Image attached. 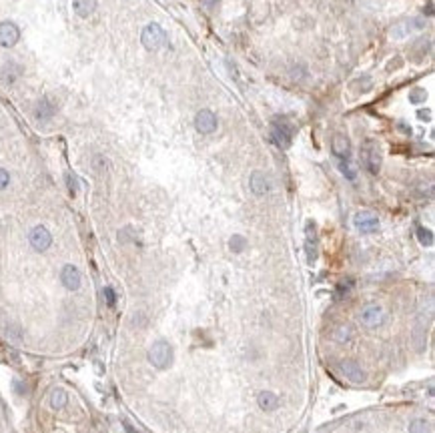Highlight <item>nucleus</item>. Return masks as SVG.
<instances>
[{
    "mask_svg": "<svg viewBox=\"0 0 435 433\" xmlns=\"http://www.w3.org/2000/svg\"><path fill=\"white\" fill-rule=\"evenodd\" d=\"M149 361H151V365L155 369H161V371L168 369L173 365V347H171V343L164 341V339L155 341L151 345V349H149Z\"/></svg>",
    "mask_w": 435,
    "mask_h": 433,
    "instance_id": "1",
    "label": "nucleus"
},
{
    "mask_svg": "<svg viewBox=\"0 0 435 433\" xmlns=\"http://www.w3.org/2000/svg\"><path fill=\"white\" fill-rule=\"evenodd\" d=\"M361 162L363 166L371 173V175H377L381 169V155H379V149L375 145V140L367 138L363 145H361Z\"/></svg>",
    "mask_w": 435,
    "mask_h": 433,
    "instance_id": "2",
    "label": "nucleus"
},
{
    "mask_svg": "<svg viewBox=\"0 0 435 433\" xmlns=\"http://www.w3.org/2000/svg\"><path fill=\"white\" fill-rule=\"evenodd\" d=\"M140 40H142V44H144V49L147 51H157V49H161L164 44V40H166V34H164V30L159 25H147L144 30H142V34H140Z\"/></svg>",
    "mask_w": 435,
    "mask_h": 433,
    "instance_id": "3",
    "label": "nucleus"
},
{
    "mask_svg": "<svg viewBox=\"0 0 435 433\" xmlns=\"http://www.w3.org/2000/svg\"><path fill=\"white\" fill-rule=\"evenodd\" d=\"M273 140L281 149H289L291 147L293 131H291V125L285 118H275L273 121Z\"/></svg>",
    "mask_w": 435,
    "mask_h": 433,
    "instance_id": "4",
    "label": "nucleus"
},
{
    "mask_svg": "<svg viewBox=\"0 0 435 433\" xmlns=\"http://www.w3.org/2000/svg\"><path fill=\"white\" fill-rule=\"evenodd\" d=\"M353 225L357 227V231L369 235V233H375L379 229V219L371 211H361V213H357L353 216Z\"/></svg>",
    "mask_w": 435,
    "mask_h": 433,
    "instance_id": "5",
    "label": "nucleus"
},
{
    "mask_svg": "<svg viewBox=\"0 0 435 433\" xmlns=\"http://www.w3.org/2000/svg\"><path fill=\"white\" fill-rule=\"evenodd\" d=\"M195 127H197V131H199V133H203V135H211V133H215V131H217V116H215L211 110L203 108V110H199V112H197V116H195Z\"/></svg>",
    "mask_w": 435,
    "mask_h": 433,
    "instance_id": "6",
    "label": "nucleus"
},
{
    "mask_svg": "<svg viewBox=\"0 0 435 433\" xmlns=\"http://www.w3.org/2000/svg\"><path fill=\"white\" fill-rule=\"evenodd\" d=\"M305 253H307V263L313 265L317 261V229L313 221L305 225Z\"/></svg>",
    "mask_w": 435,
    "mask_h": 433,
    "instance_id": "7",
    "label": "nucleus"
},
{
    "mask_svg": "<svg viewBox=\"0 0 435 433\" xmlns=\"http://www.w3.org/2000/svg\"><path fill=\"white\" fill-rule=\"evenodd\" d=\"M383 321H385V311H383L381 305L371 303V305H367L361 311V323L365 325V327H369V329L371 327H379Z\"/></svg>",
    "mask_w": 435,
    "mask_h": 433,
    "instance_id": "8",
    "label": "nucleus"
},
{
    "mask_svg": "<svg viewBox=\"0 0 435 433\" xmlns=\"http://www.w3.org/2000/svg\"><path fill=\"white\" fill-rule=\"evenodd\" d=\"M28 241L30 245L36 249V251H46L51 243H53V237H51V233H49V229L46 227H42V225H38V227H34L32 231H30V235H28Z\"/></svg>",
    "mask_w": 435,
    "mask_h": 433,
    "instance_id": "9",
    "label": "nucleus"
},
{
    "mask_svg": "<svg viewBox=\"0 0 435 433\" xmlns=\"http://www.w3.org/2000/svg\"><path fill=\"white\" fill-rule=\"evenodd\" d=\"M20 38V30L14 22H0V46L10 49L18 42Z\"/></svg>",
    "mask_w": 435,
    "mask_h": 433,
    "instance_id": "10",
    "label": "nucleus"
},
{
    "mask_svg": "<svg viewBox=\"0 0 435 433\" xmlns=\"http://www.w3.org/2000/svg\"><path fill=\"white\" fill-rule=\"evenodd\" d=\"M249 187L253 190V195L263 197V195H267V193L271 190V181H269V177H267L265 173L253 171V173H251V179H249Z\"/></svg>",
    "mask_w": 435,
    "mask_h": 433,
    "instance_id": "11",
    "label": "nucleus"
},
{
    "mask_svg": "<svg viewBox=\"0 0 435 433\" xmlns=\"http://www.w3.org/2000/svg\"><path fill=\"white\" fill-rule=\"evenodd\" d=\"M60 281L68 291H77L81 287V271L75 265H64L60 271Z\"/></svg>",
    "mask_w": 435,
    "mask_h": 433,
    "instance_id": "12",
    "label": "nucleus"
},
{
    "mask_svg": "<svg viewBox=\"0 0 435 433\" xmlns=\"http://www.w3.org/2000/svg\"><path fill=\"white\" fill-rule=\"evenodd\" d=\"M341 371L343 375L349 379L351 383H363L365 381V371L361 369V365L357 361H351V359H345L341 363Z\"/></svg>",
    "mask_w": 435,
    "mask_h": 433,
    "instance_id": "13",
    "label": "nucleus"
},
{
    "mask_svg": "<svg viewBox=\"0 0 435 433\" xmlns=\"http://www.w3.org/2000/svg\"><path fill=\"white\" fill-rule=\"evenodd\" d=\"M331 149H333V155H335L337 159H341V161H345V159L349 157V151H351L347 136H343V135H335V136H333Z\"/></svg>",
    "mask_w": 435,
    "mask_h": 433,
    "instance_id": "14",
    "label": "nucleus"
},
{
    "mask_svg": "<svg viewBox=\"0 0 435 433\" xmlns=\"http://www.w3.org/2000/svg\"><path fill=\"white\" fill-rule=\"evenodd\" d=\"M257 403L263 411H275L279 407V397L273 391H261L257 395Z\"/></svg>",
    "mask_w": 435,
    "mask_h": 433,
    "instance_id": "15",
    "label": "nucleus"
},
{
    "mask_svg": "<svg viewBox=\"0 0 435 433\" xmlns=\"http://www.w3.org/2000/svg\"><path fill=\"white\" fill-rule=\"evenodd\" d=\"M413 28H421V20H405V22H399L391 28V38H403L407 36Z\"/></svg>",
    "mask_w": 435,
    "mask_h": 433,
    "instance_id": "16",
    "label": "nucleus"
},
{
    "mask_svg": "<svg viewBox=\"0 0 435 433\" xmlns=\"http://www.w3.org/2000/svg\"><path fill=\"white\" fill-rule=\"evenodd\" d=\"M96 8V0H72V10L81 16V18H86L94 12Z\"/></svg>",
    "mask_w": 435,
    "mask_h": 433,
    "instance_id": "17",
    "label": "nucleus"
},
{
    "mask_svg": "<svg viewBox=\"0 0 435 433\" xmlns=\"http://www.w3.org/2000/svg\"><path fill=\"white\" fill-rule=\"evenodd\" d=\"M34 114H36L38 121H49L55 114V107H53V103L49 99H40V103L36 105V112Z\"/></svg>",
    "mask_w": 435,
    "mask_h": 433,
    "instance_id": "18",
    "label": "nucleus"
},
{
    "mask_svg": "<svg viewBox=\"0 0 435 433\" xmlns=\"http://www.w3.org/2000/svg\"><path fill=\"white\" fill-rule=\"evenodd\" d=\"M49 401H51V407H53V409H62V407L66 405V401H68V395H66V391H62V389H53Z\"/></svg>",
    "mask_w": 435,
    "mask_h": 433,
    "instance_id": "19",
    "label": "nucleus"
},
{
    "mask_svg": "<svg viewBox=\"0 0 435 433\" xmlns=\"http://www.w3.org/2000/svg\"><path fill=\"white\" fill-rule=\"evenodd\" d=\"M413 349L419 353L425 351V329L423 327L413 329Z\"/></svg>",
    "mask_w": 435,
    "mask_h": 433,
    "instance_id": "20",
    "label": "nucleus"
},
{
    "mask_svg": "<svg viewBox=\"0 0 435 433\" xmlns=\"http://www.w3.org/2000/svg\"><path fill=\"white\" fill-rule=\"evenodd\" d=\"M417 239L423 247H431L433 245V233L425 227H417Z\"/></svg>",
    "mask_w": 435,
    "mask_h": 433,
    "instance_id": "21",
    "label": "nucleus"
},
{
    "mask_svg": "<svg viewBox=\"0 0 435 433\" xmlns=\"http://www.w3.org/2000/svg\"><path fill=\"white\" fill-rule=\"evenodd\" d=\"M409 433H429V423L425 419H413L409 423Z\"/></svg>",
    "mask_w": 435,
    "mask_h": 433,
    "instance_id": "22",
    "label": "nucleus"
},
{
    "mask_svg": "<svg viewBox=\"0 0 435 433\" xmlns=\"http://www.w3.org/2000/svg\"><path fill=\"white\" fill-rule=\"evenodd\" d=\"M229 247H231V251H233V253H243V251H245V247H247L245 237H241V235H233Z\"/></svg>",
    "mask_w": 435,
    "mask_h": 433,
    "instance_id": "23",
    "label": "nucleus"
},
{
    "mask_svg": "<svg viewBox=\"0 0 435 433\" xmlns=\"http://www.w3.org/2000/svg\"><path fill=\"white\" fill-rule=\"evenodd\" d=\"M351 327H347V325H339L337 327V331H335V339L339 341V343H345V341H349V337H351Z\"/></svg>",
    "mask_w": 435,
    "mask_h": 433,
    "instance_id": "24",
    "label": "nucleus"
},
{
    "mask_svg": "<svg viewBox=\"0 0 435 433\" xmlns=\"http://www.w3.org/2000/svg\"><path fill=\"white\" fill-rule=\"evenodd\" d=\"M353 287V281H343V283H339L337 285V293H335V299L339 301V299H343L347 293H349V289Z\"/></svg>",
    "mask_w": 435,
    "mask_h": 433,
    "instance_id": "25",
    "label": "nucleus"
},
{
    "mask_svg": "<svg viewBox=\"0 0 435 433\" xmlns=\"http://www.w3.org/2000/svg\"><path fill=\"white\" fill-rule=\"evenodd\" d=\"M339 169H341V173H343V175H345V177H347L349 181H353V179H355L353 169L349 166V162H347V159H345V161H341V162H339Z\"/></svg>",
    "mask_w": 435,
    "mask_h": 433,
    "instance_id": "26",
    "label": "nucleus"
},
{
    "mask_svg": "<svg viewBox=\"0 0 435 433\" xmlns=\"http://www.w3.org/2000/svg\"><path fill=\"white\" fill-rule=\"evenodd\" d=\"M425 97H427V92H425V90H421V88H417V90H413V92H411L409 101L417 105V103H423V101H425Z\"/></svg>",
    "mask_w": 435,
    "mask_h": 433,
    "instance_id": "27",
    "label": "nucleus"
},
{
    "mask_svg": "<svg viewBox=\"0 0 435 433\" xmlns=\"http://www.w3.org/2000/svg\"><path fill=\"white\" fill-rule=\"evenodd\" d=\"M105 299H107V305H109V307H114V305H116V295H114V291H112L110 287L105 289Z\"/></svg>",
    "mask_w": 435,
    "mask_h": 433,
    "instance_id": "28",
    "label": "nucleus"
},
{
    "mask_svg": "<svg viewBox=\"0 0 435 433\" xmlns=\"http://www.w3.org/2000/svg\"><path fill=\"white\" fill-rule=\"evenodd\" d=\"M8 183H10V175H8L4 169H0V190L4 189Z\"/></svg>",
    "mask_w": 435,
    "mask_h": 433,
    "instance_id": "29",
    "label": "nucleus"
},
{
    "mask_svg": "<svg viewBox=\"0 0 435 433\" xmlns=\"http://www.w3.org/2000/svg\"><path fill=\"white\" fill-rule=\"evenodd\" d=\"M66 183H68V189H70V193L75 195V193H77V189H79V185H77V179H75L72 175H68V177H66Z\"/></svg>",
    "mask_w": 435,
    "mask_h": 433,
    "instance_id": "30",
    "label": "nucleus"
},
{
    "mask_svg": "<svg viewBox=\"0 0 435 433\" xmlns=\"http://www.w3.org/2000/svg\"><path fill=\"white\" fill-rule=\"evenodd\" d=\"M419 118H425V121H429V118H431V114H429L427 110H419Z\"/></svg>",
    "mask_w": 435,
    "mask_h": 433,
    "instance_id": "31",
    "label": "nucleus"
},
{
    "mask_svg": "<svg viewBox=\"0 0 435 433\" xmlns=\"http://www.w3.org/2000/svg\"><path fill=\"white\" fill-rule=\"evenodd\" d=\"M205 4H215V0H203Z\"/></svg>",
    "mask_w": 435,
    "mask_h": 433,
    "instance_id": "32",
    "label": "nucleus"
}]
</instances>
